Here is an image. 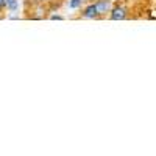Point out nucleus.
Masks as SVG:
<instances>
[{
	"label": "nucleus",
	"instance_id": "20e7f679",
	"mask_svg": "<svg viewBox=\"0 0 156 156\" xmlns=\"http://www.w3.org/2000/svg\"><path fill=\"white\" fill-rule=\"evenodd\" d=\"M6 6L11 11H16L17 9V0H6Z\"/></svg>",
	"mask_w": 156,
	"mask_h": 156
},
{
	"label": "nucleus",
	"instance_id": "39448f33",
	"mask_svg": "<svg viewBox=\"0 0 156 156\" xmlns=\"http://www.w3.org/2000/svg\"><path fill=\"white\" fill-rule=\"evenodd\" d=\"M70 8H78V6H81V0H70V3H69Z\"/></svg>",
	"mask_w": 156,
	"mask_h": 156
},
{
	"label": "nucleus",
	"instance_id": "423d86ee",
	"mask_svg": "<svg viewBox=\"0 0 156 156\" xmlns=\"http://www.w3.org/2000/svg\"><path fill=\"white\" fill-rule=\"evenodd\" d=\"M3 6H6V0H0V9H2Z\"/></svg>",
	"mask_w": 156,
	"mask_h": 156
},
{
	"label": "nucleus",
	"instance_id": "7ed1b4c3",
	"mask_svg": "<svg viewBox=\"0 0 156 156\" xmlns=\"http://www.w3.org/2000/svg\"><path fill=\"white\" fill-rule=\"evenodd\" d=\"M83 16H84V17H87V19H94V17H97V16H98L97 5H95V3H94V5H89V6L84 9Z\"/></svg>",
	"mask_w": 156,
	"mask_h": 156
},
{
	"label": "nucleus",
	"instance_id": "f257e3e1",
	"mask_svg": "<svg viewBox=\"0 0 156 156\" xmlns=\"http://www.w3.org/2000/svg\"><path fill=\"white\" fill-rule=\"evenodd\" d=\"M126 17V9L123 6H115L111 11V19L112 20H123Z\"/></svg>",
	"mask_w": 156,
	"mask_h": 156
},
{
	"label": "nucleus",
	"instance_id": "6e6552de",
	"mask_svg": "<svg viewBox=\"0 0 156 156\" xmlns=\"http://www.w3.org/2000/svg\"><path fill=\"white\" fill-rule=\"evenodd\" d=\"M37 2H45V0H37Z\"/></svg>",
	"mask_w": 156,
	"mask_h": 156
},
{
	"label": "nucleus",
	"instance_id": "0eeeda50",
	"mask_svg": "<svg viewBox=\"0 0 156 156\" xmlns=\"http://www.w3.org/2000/svg\"><path fill=\"white\" fill-rule=\"evenodd\" d=\"M62 17L61 16H51V20H61Z\"/></svg>",
	"mask_w": 156,
	"mask_h": 156
},
{
	"label": "nucleus",
	"instance_id": "f03ea898",
	"mask_svg": "<svg viewBox=\"0 0 156 156\" xmlns=\"http://www.w3.org/2000/svg\"><path fill=\"white\" fill-rule=\"evenodd\" d=\"M95 5H97L98 14H106V12L109 11V8H111V2H109V0H98Z\"/></svg>",
	"mask_w": 156,
	"mask_h": 156
}]
</instances>
